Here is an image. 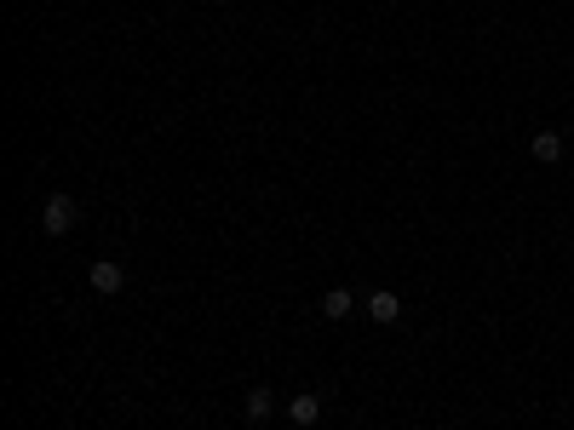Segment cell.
<instances>
[{
  "mask_svg": "<svg viewBox=\"0 0 574 430\" xmlns=\"http://www.w3.org/2000/svg\"><path fill=\"white\" fill-rule=\"evenodd\" d=\"M368 316H373V322H380V327H390V322H402V299H397V293H390V287H380V293H368Z\"/></svg>",
  "mask_w": 574,
  "mask_h": 430,
  "instance_id": "3",
  "label": "cell"
},
{
  "mask_svg": "<svg viewBox=\"0 0 574 430\" xmlns=\"http://www.w3.org/2000/svg\"><path fill=\"white\" fill-rule=\"evenodd\" d=\"M218 6H230V0H218Z\"/></svg>",
  "mask_w": 574,
  "mask_h": 430,
  "instance_id": "10",
  "label": "cell"
},
{
  "mask_svg": "<svg viewBox=\"0 0 574 430\" xmlns=\"http://www.w3.org/2000/svg\"><path fill=\"white\" fill-rule=\"evenodd\" d=\"M75 218H81L75 195H46V207H41V230H46V236H69Z\"/></svg>",
  "mask_w": 574,
  "mask_h": 430,
  "instance_id": "1",
  "label": "cell"
},
{
  "mask_svg": "<svg viewBox=\"0 0 574 430\" xmlns=\"http://www.w3.org/2000/svg\"><path fill=\"white\" fill-rule=\"evenodd\" d=\"M87 281H92V293H104V299H109V293H121V287H127V270H121V264H109V258H98V264L87 270Z\"/></svg>",
  "mask_w": 574,
  "mask_h": 430,
  "instance_id": "2",
  "label": "cell"
},
{
  "mask_svg": "<svg viewBox=\"0 0 574 430\" xmlns=\"http://www.w3.org/2000/svg\"><path fill=\"white\" fill-rule=\"evenodd\" d=\"M282 430H304V425H282Z\"/></svg>",
  "mask_w": 574,
  "mask_h": 430,
  "instance_id": "8",
  "label": "cell"
},
{
  "mask_svg": "<svg viewBox=\"0 0 574 430\" xmlns=\"http://www.w3.org/2000/svg\"><path fill=\"white\" fill-rule=\"evenodd\" d=\"M569 138H574V121H569Z\"/></svg>",
  "mask_w": 574,
  "mask_h": 430,
  "instance_id": "9",
  "label": "cell"
},
{
  "mask_svg": "<svg viewBox=\"0 0 574 430\" xmlns=\"http://www.w3.org/2000/svg\"><path fill=\"white\" fill-rule=\"evenodd\" d=\"M529 155H534L540 167L563 161V138H557V132H534V138H529Z\"/></svg>",
  "mask_w": 574,
  "mask_h": 430,
  "instance_id": "6",
  "label": "cell"
},
{
  "mask_svg": "<svg viewBox=\"0 0 574 430\" xmlns=\"http://www.w3.org/2000/svg\"><path fill=\"white\" fill-rule=\"evenodd\" d=\"M316 419H322V402H316L311 390H304V396H293V402H287V425H304V430H311Z\"/></svg>",
  "mask_w": 574,
  "mask_h": 430,
  "instance_id": "7",
  "label": "cell"
},
{
  "mask_svg": "<svg viewBox=\"0 0 574 430\" xmlns=\"http://www.w3.org/2000/svg\"><path fill=\"white\" fill-rule=\"evenodd\" d=\"M241 413H248L253 425H264V419H271V413H276V390H271V385L248 390V402H241Z\"/></svg>",
  "mask_w": 574,
  "mask_h": 430,
  "instance_id": "5",
  "label": "cell"
},
{
  "mask_svg": "<svg viewBox=\"0 0 574 430\" xmlns=\"http://www.w3.org/2000/svg\"><path fill=\"white\" fill-rule=\"evenodd\" d=\"M322 316H327V322H345V316H357L350 287H327V293H322Z\"/></svg>",
  "mask_w": 574,
  "mask_h": 430,
  "instance_id": "4",
  "label": "cell"
}]
</instances>
